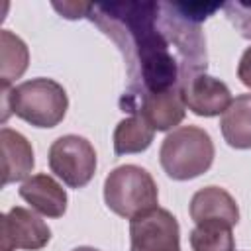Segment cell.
Here are the masks:
<instances>
[{"label": "cell", "instance_id": "ffe728a7", "mask_svg": "<svg viewBox=\"0 0 251 251\" xmlns=\"http://www.w3.org/2000/svg\"><path fill=\"white\" fill-rule=\"evenodd\" d=\"M73 251H100V249H96V247H88V245H80V247H75Z\"/></svg>", "mask_w": 251, "mask_h": 251}, {"label": "cell", "instance_id": "2e32d148", "mask_svg": "<svg viewBox=\"0 0 251 251\" xmlns=\"http://www.w3.org/2000/svg\"><path fill=\"white\" fill-rule=\"evenodd\" d=\"M192 251H235L231 226L224 222H202L190 231Z\"/></svg>", "mask_w": 251, "mask_h": 251}, {"label": "cell", "instance_id": "9a60e30c", "mask_svg": "<svg viewBox=\"0 0 251 251\" xmlns=\"http://www.w3.org/2000/svg\"><path fill=\"white\" fill-rule=\"evenodd\" d=\"M29 63L27 45L10 29L0 31V86H10L20 78Z\"/></svg>", "mask_w": 251, "mask_h": 251}, {"label": "cell", "instance_id": "e0dca14e", "mask_svg": "<svg viewBox=\"0 0 251 251\" xmlns=\"http://www.w3.org/2000/svg\"><path fill=\"white\" fill-rule=\"evenodd\" d=\"M224 10H226L227 20L241 33V37L251 39V4H245V2H227V4H224Z\"/></svg>", "mask_w": 251, "mask_h": 251}, {"label": "cell", "instance_id": "52a82bcc", "mask_svg": "<svg viewBox=\"0 0 251 251\" xmlns=\"http://www.w3.org/2000/svg\"><path fill=\"white\" fill-rule=\"evenodd\" d=\"M49 226L33 210L14 206L0 218L2 251H39L49 243Z\"/></svg>", "mask_w": 251, "mask_h": 251}, {"label": "cell", "instance_id": "5bb4252c", "mask_svg": "<svg viewBox=\"0 0 251 251\" xmlns=\"http://www.w3.org/2000/svg\"><path fill=\"white\" fill-rule=\"evenodd\" d=\"M155 137L153 126L139 114H129L114 129V153L131 155L145 151Z\"/></svg>", "mask_w": 251, "mask_h": 251}, {"label": "cell", "instance_id": "6da1fadb", "mask_svg": "<svg viewBox=\"0 0 251 251\" xmlns=\"http://www.w3.org/2000/svg\"><path fill=\"white\" fill-rule=\"evenodd\" d=\"M88 18L126 55L129 88L122 98L180 88L192 75L206 73L200 25L176 4H92Z\"/></svg>", "mask_w": 251, "mask_h": 251}, {"label": "cell", "instance_id": "8fae6325", "mask_svg": "<svg viewBox=\"0 0 251 251\" xmlns=\"http://www.w3.org/2000/svg\"><path fill=\"white\" fill-rule=\"evenodd\" d=\"M18 192L41 216L61 218L67 212V192L51 175L39 173L25 178Z\"/></svg>", "mask_w": 251, "mask_h": 251}, {"label": "cell", "instance_id": "8992f818", "mask_svg": "<svg viewBox=\"0 0 251 251\" xmlns=\"http://www.w3.org/2000/svg\"><path fill=\"white\" fill-rule=\"evenodd\" d=\"M129 251H180L176 218L157 206L129 220Z\"/></svg>", "mask_w": 251, "mask_h": 251}, {"label": "cell", "instance_id": "9c48e42d", "mask_svg": "<svg viewBox=\"0 0 251 251\" xmlns=\"http://www.w3.org/2000/svg\"><path fill=\"white\" fill-rule=\"evenodd\" d=\"M180 92L186 108L202 118H214L224 114L233 100L227 84L206 73L192 75L180 86Z\"/></svg>", "mask_w": 251, "mask_h": 251}, {"label": "cell", "instance_id": "7a4b0ae2", "mask_svg": "<svg viewBox=\"0 0 251 251\" xmlns=\"http://www.w3.org/2000/svg\"><path fill=\"white\" fill-rule=\"evenodd\" d=\"M2 88V122L8 120L10 114L20 120L31 124L33 127H55L63 122L69 96L67 90L53 78H31L20 82L10 90V86Z\"/></svg>", "mask_w": 251, "mask_h": 251}, {"label": "cell", "instance_id": "277c9868", "mask_svg": "<svg viewBox=\"0 0 251 251\" xmlns=\"http://www.w3.org/2000/svg\"><path fill=\"white\" fill-rule=\"evenodd\" d=\"M104 202L120 218L135 216L157 208L159 190L151 173L137 165H122L108 173L104 180Z\"/></svg>", "mask_w": 251, "mask_h": 251}, {"label": "cell", "instance_id": "ac0fdd59", "mask_svg": "<svg viewBox=\"0 0 251 251\" xmlns=\"http://www.w3.org/2000/svg\"><path fill=\"white\" fill-rule=\"evenodd\" d=\"M55 6V10H59L61 14H63V18H67V20H76V18H84V16H88V12H90V6L92 4H80V2H71V4H53Z\"/></svg>", "mask_w": 251, "mask_h": 251}, {"label": "cell", "instance_id": "4fadbf2b", "mask_svg": "<svg viewBox=\"0 0 251 251\" xmlns=\"http://www.w3.org/2000/svg\"><path fill=\"white\" fill-rule=\"evenodd\" d=\"M220 129L229 147L251 149V94H239L231 100L220 118Z\"/></svg>", "mask_w": 251, "mask_h": 251}, {"label": "cell", "instance_id": "3957f363", "mask_svg": "<svg viewBox=\"0 0 251 251\" xmlns=\"http://www.w3.org/2000/svg\"><path fill=\"white\" fill-rule=\"evenodd\" d=\"M214 141L198 126H180L161 143L159 161L173 180H190L204 175L214 163Z\"/></svg>", "mask_w": 251, "mask_h": 251}, {"label": "cell", "instance_id": "d6986e66", "mask_svg": "<svg viewBox=\"0 0 251 251\" xmlns=\"http://www.w3.org/2000/svg\"><path fill=\"white\" fill-rule=\"evenodd\" d=\"M237 78L241 80V84H245L247 88H251V45L243 51L239 65H237Z\"/></svg>", "mask_w": 251, "mask_h": 251}, {"label": "cell", "instance_id": "5b68a950", "mask_svg": "<svg viewBox=\"0 0 251 251\" xmlns=\"http://www.w3.org/2000/svg\"><path fill=\"white\" fill-rule=\"evenodd\" d=\"M49 169L69 188L86 186L96 173V151L86 137L69 133L57 137L49 147Z\"/></svg>", "mask_w": 251, "mask_h": 251}, {"label": "cell", "instance_id": "7c38bea8", "mask_svg": "<svg viewBox=\"0 0 251 251\" xmlns=\"http://www.w3.org/2000/svg\"><path fill=\"white\" fill-rule=\"evenodd\" d=\"M0 149H2V186L18 182L29 176L35 159L31 143L16 129H0Z\"/></svg>", "mask_w": 251, "mask_h": 251}, {"label": "cell", "instance_id": "ba28073f", "mask_svg": "<svg viewBox=\"0 0 251 251\" xmlns=\"http://www.w3.org/2000/svg\"><path fill=\"white\" fill-rule=\"evenodd\" d=\"M120 106L124 108V112L143 116L155 131H169L173 127L176 129L186 114V104L182 100L180 88H169L137 98H122Z\"/></svg>", "mask_w": 251, "mask_h": 251}, {"label": "cell", "instance_id": "30bf717a", "mask_svg": "<svg viewBox=\"0 0 251 251\" xmlns=\"http://www.w3.org/2000/svg\"><path fill=\"white\" fill-rule=\"evenodd\" d=\"M190 218L194 224L202 222H224L235 226L239 222V208L235 198L222 186H204L194 192L190 206Z\"/></svg>", "mask_w": 251, "mask_h": 251}]
</instances>
